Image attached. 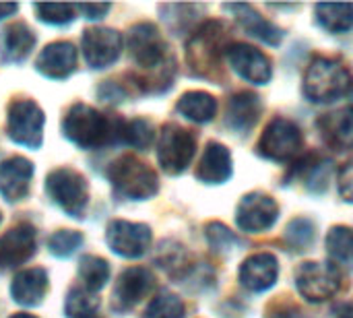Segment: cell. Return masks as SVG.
<instances>
[{
    "mask_svg": "<svg viewBox=\"0 0 353 318\" xmlns=\"http://www.w3.org/2000/svg\"><path fill=\"white\" fill-rule=\"evenodd\" d=\"M62 130L81 149H97L116 141L118 120H110L91 106L74 103L62 120Z\"/></svg>",
    "mask_w": 353,
    "mask_h": 318,
    "instance_id": "obj_1",
    "label": "cell"
},
{
    "mask_svg": "<svg viewBox=\"0 0 353 318\" xmlns=\"http://www.w3.org/2000/svg\"><path fill=\"white\" fill-rule=\"evenodd\" d=\"M228 29L219 21H207L201 25L186 43V60L194 74L211 77V72L219 66L223 52L228 54Z\"/></svg>",
    "mask_w": 353,
    "mask_h": 318,
    "instance_id": "obj_2",
    "label": "cell"
},
{
    "mask_svg": "<svg viewBox=\"0 0 353 318\" xmlns=\"http://www.w3.org/2000/svg\"><path fill=\"white\" fill-rule=\"evenodd\" d=\"M352 77L343 64L333 58L319 56L310 62L304 77V95L314 103H331L345 95L352 87Z\"/></svg>",
    "mask_w": 353,
    "mask_h": 318,
    "instance_id": "obj_3",
    "label": "cell"
},
{
    "mask_svg": "<svg viewBox=\"0 0 353 318\" xmlns=\"http://www.w3.org/2000/svg\"><path fill=\"white\" fill-rule=\"evenodd\" d=\"M110 182L114 190L130 201H147L151 199L157 188V174L134 155H122L118 157L110 168Z\"/></svg>",
    "mask_w": 353,
    "mask_h": 318,
    "instance_id": "obj_4",
    "label": "cell"
},
{
    "mask_svg": "<svg viewBox=\"0 0 353 318\" xmlns=\"http://www.w3.org/2000/svg\"><path fill=\"white\" fill-rule=\"evenodd\" d=\"M48 197L70 217H83L89 203L87 180L72 168H58L46 178Z\"/></svg>",
    "mask_w": 353,
    "mask_h": 318,
    "instance_id": "obj_5",
    "label": "cell"
},
{
    "mask_svg": "<svg viewBox=\"0 0 353 318\" xmlns=\"http://www.w3.org/2000/svg\"><path fill=\"white\" fill-rule=\"evenodd\" d=\"M128 48L134 62L145 70H170L174 60L168 56V46L153 23H137L128 35Z\"/></svg>",
    "mask_w": 353,
    "mask_h": 318,
    "instance_id": "obj_6",
    "label": "cell"
},
{
    "mask_svg": "<svg viewBox=\"0 0 353 318\" xmlns=\"http://www.w3.org/2000/svg\"><path fill=\"white\" fill-rule=\"evenodd\" d=\"M43 112L33 99H14L8 106V137L23 147L37 149L43 141Z\"/></svg>",
    "mask_w": 353,
    "mask_h": 318,
    "instance_id": "obj_7",
    "label": "cell"
},
{
    "mask_svg": "<svg viewBox=\"0 0 353 318\" xmlns=\"http://www.w3.org/2000/svg\"><path fill=\"white\" fill-rule=\"evenodd\" d=\"M194 151H196V141L190 130L178 124L163 126L159 135V143H157V159L163 172L172 176L182 174L190 166Z\"/></svg>",
    "mask_w": 353,
    "mask_h": 318,
    "instance_id": "obj_8",
    "label": "cell"
},
{
    "mask_svg": "<svg viewBox=\"0 0 353 318\" xmlns=\"http://www.w3.org/2000/svg\"><path fill=\"white\" fill-rule=\"evenodd\" d=\"M304 145L300 128L288 118H275L265 128L259 141V153L271 161H290L294 159Z\"/></svg>",
    "mask_w": 353,
    "mask_h": 318,
    "instance_id": "obj_9",
    "label": "cell"
},
{
    "mask_svg": "<svg viewBox=\"0 0 353 318\" xmlns=\"http://www.w3.org/2000/svg\"><path fill=\"white\" fill-rule=\"evenodd\" d=\"M341 273L331 263H302L296 269V288L308 302H325L339 290Z\"/></svg>",
    "mask_w": 353,
    "mask_h": 318,
    "instance_id": "obj_10",
    "label": "cell"
},
{
    "mask_svg": "<svg viewBox=\"0 0 353 318\" xmlns=\"http://www.w3.org/2000/svg\"><path fill=\"white\" fill-rule=\"evenodd\" d=\"M277 217H279V207H277L275 199L269 195H263V192L246 195L240 201L238 211H236L238 228L248 234H259V232L273 228Z\"/></svg>",
    "mask_w": 353,
    "mask_h": 318,
    "instance_id": "obj_11",
    "label": "cell"
},
{
    "mask_svg": "<svg viewBox=\"0 0 353 318\" xmlns=\"http://www.w3.org/2000/svg\"><path fill=\"white\" fill-rule=\"evenodd\" d=\"M105 240L112 252L124 259H139L147 252L151 244V230L145 223L116 219L108 226Z\"/></svg>",
    "mask_w": 353,
    "mask_h": 318,
    "instance_id": "obj_12",
    "label": "cell"
},
{
    "mask_svg": "<svg viewBox=\"0 0 353 318\" xmlns=\"http://www.w3.org/2000/svg\"><path fill=\"white\" fill-rule=\"evenodd\" d=\"M81 48L91 68H105L120 58L122 35L108 27H91L83 33Z\"/></svg>",
    "mask_w": 353,
    "mask_h": 318,
    "instance_id": "obj_13",
    "label": "cell"
},
{
    "mask_svg": "<svg viewBox=\"0 0 353 318\" xmlns=\"http://www.w3.org/2000/svg\"><path fill=\"white\" fill-rule=\"evenodd\" d=\"M155 288V277L149 269L145 267H130L126 269L114 288L112 296V306L118 312H126L134 308L143 298H147Z\"/></svg>",
    "mask_w": 353,
    "mask_h": 318,
    "instance_id": "obj_14",
    "label": "cell"
},
{
    "mask_svg": "<svg viewBox=\"0 0 353 318\" xmlns=\"http://www.w3.org/2000/svg\"><path fill=\"white\" fill-rule=\"evenodd\" d=\"M228 60H230L232 68L242 79H246L254 85H265L271 81V74H273L271 60L261 50H256L254 46L232 43L228 48Z\"/></svg>",
    "mask_w": 353,
    "mask_h": 318,
    "instance_id": "obj_15",
    "label": "cell"
},
{
    "mask_svg": "<svg viewBox=\"0 0 353 318\" xmlns=\"http://www.w3.org/2000/svg\"><path fill=\"white\" fill-rule=\"evenodd\" d=\"M35 255V230L29 223L10 228L0 238V267L14 269Z\"/></svg>",
    "mask_w": 353,
    "mask_h": 318,
    "instance_id": "obj_16",
    "label": "cell"
},
{
    "mask_svg": "<svg viewBox=\"0 0 353 318\" xmlns=\"http://www.w3.org/2000/svg\"><path fill=\"white\" fill-rule=\"evenodd\" d=\"M279 275L277 259L271 252H259L248 257L240 267V284L248 292H267L275 286Z\"/></svg>",
    "mask_w": 353,
    "mask_h": 318,
    "instance_id": "obj_17",
    "label": "cell"
},
{
    "mask_svg": "<svg viewBox=\"0 0 353 318\" xmlns=\"http://www.w3.org/2000/svg\"><path fill=\"white\" fill-rule=\"evenodd\" d=\"M33 163L25 157H8L0 163V195L8 203L23 201L29 195Z\"/></svg>",
    "mask_w": 353,
    "mask_h": 318,
    "instance_id": "obj_18",
    "label": "cell"
},
{
    "mask_svg": "<svg viewBox=\"0 0 353 318\" xmlns=\"http://www.w3.org/2000/svg\"><path fill=\"white\" fill-rule=\"evenodd\" d=\"M77 48L70 41L48 43L35 60V68L48 79H66L77 68Z\"/></svg>",
    "mask_w": 353,
    "mask_h": 318,
    "instance_id": "obj_19",
    "label": "cell"
},
{
    "mask_svg": "<svg viewBox=\"0 0 353 318\" xmlns=\"http://www.w3.org/2000/svg\"><path fill=\"white\" fill-rule=\"evenodd\" d=\"M319 128L327 145L339 151L353 149V108H343L319 118Z\"/></svg>",
    "mask_w": 353,
    "mask_h": 318,
    "instance_id": "obj_20",
    "label": "cell"
},
{
    "mask_svg": "<svg viewBox=\"0 0 353 318\" xmlns=\"http://www.w3.org/2000/svg\"><path fill=\"white\" fill-rule=\"evenodd\" d=\"M261 112H263L261 97L254 95L252 91H242L230 99L225 120L232 130H236L240 135H248L252 130V126L256 124Z\"/></svg>",
    "mask_w": 353,
    "mask_h": 318,
    "instance_id": "obj_21",
    "label": "cell"
},
{
    "mask_svg": "<svg viewBox=\"0 0 353 318\" xmlns=\"http://www.w3.org/2000/svg\"><path fill=\"white\" fill-rule=\"evenodd\" d=\"M48 292V273L43 269H25L14 275L10 296L21 306H37Z\"/></svg>",
    "mask_w": 353,
    "mask_h": 318,
    "instance_id": "obj_22",
    "label": "cell"
},
{
    "mask_svg": "<svg viewBox=\"0 0 353 318\" xmlns=\"http://www.w3.org/2000/svg\"><path fill=\"white\" fill-rule=\"evenodd\" d=\"M196 176L205 184H223L232 176V155L221 143H209L199 163Z\"/></svg>",
    "mask_w": 353,
    "mask_h": 318,
    "instance_id": "obj_23",
    "label": "cell"
},
{
    "mask_svg": "<svg viewBox=\"0 0 353 318\" xmlns=\"http://www.w3.org/2000/svg\"><path fill=\"white\" fill-rule=\"evenodd\" d=\"M225 8L236 12V19L240 21V25L244 27L248 35L259 37L261 41L269 46H279V41L283 39V31L275 27L271 21L263 19L250 4H228Z\"/></svg>",
    "mask_w": 353,
    "mask_h": 318,
    "instance_id": "obj_24",
    "label": "cell"
},
{
    "mask_svg": "<svg viewBox=\"0 0 353 318\" xmlns=\"http://www.w3.org/2000/svg\"><path fill=\"white\" fill-rule=\"evenodd\" d=\"M33 46L35 33L25 23H12L0 35V56L4 62H23Z\"/></svg>",
    "mask_w": 353,
    "mask_h": 318,
    "instance_id": "obj_25",
    "label": "cell"
},
{
    "mask_svg": "<svg viewBox=\"0 0 353 318\" xmlns=\"http://www.w3.org/2000/svg\"><path fill=\"white\" fill-rule=\"evenodd\" d=\"M333 163L329 159L316 157V155H308L306 159H300L294 168V174L300 176V180L304 182V186L312 192H325L329 182H331V168Z\"/></svg>",
    "mask_w": 353,
    "mask_h": 318,
    "instance_id": "obj_26",
    "label": "cell"
},
{
    "mask_svg": "<svg viewBox=\"0 0 353 318\" xmlns=\"http://www.w3.org/2000/svg\"><path fill=\"white\" fill-rule=\"evenodd\" d=\"M178 112L192 120V122H209L213 120L215 112H217V101L211 93H205V91H188L180 97L178 101Z\"/></svg>",
    "mask_w": 353,
    "mask_h": 318,
    "instance_id": "obj_27",
    "label": "cell"
},
{
    "mask_svg": "<svg viewBox=\"0 0 353 318\" xmlns=\"http://www.w3.org/2000/svg\"><path fill=\"white\" fill-rule=\"evenodd\" d=\"M327 252L331 257V265L353 271V230L345 226H337L327 236Z\"/></svg>",
    "mask_w": 353,
    "mask_h": 318,
    "instance_id": "obj_28",
    "label": "cell"
},
{
    "mask_svg": "<svg viewBox=\"0 0 353 318\" xmlns=\"http://www.w3.org/2000/svg\"><path fill=\"white\" fill-rule=\"evenodd\" d=\"M319 25L331 33H345L353 27V4H316Z\"/></svg>",
    "mask_w": 353,
    "mask_h": 318,
    "instance_id": "obj_29",
    "label": "cell"
},
{
    "mask_svg": "<svg viewBox=\"0 0 353 318\" xmlns=\"http://www.w3.org/2000/svg\"><path fill=\"white\" fill-rule=\"evenodd\" d=\"M155 139L153 126L143 120V118H134V120H118V132H116V141L126 143L130 147L137 149H147Z\"/></svg>",
    "mask_w": 353,
    "mask_h": 318,
    "instance_id": "obj_30",
    "label": "cell"
},
{
    "mask_svg": "<svg viewBox=\"0 0 353 318\" xmlns=\"http://www.w3.org/2000/svg\"><path fill=\"white\" fill-rule=\"evenodd\" d=\"M79 277L85 284V290L99 292L110 281V265L101 257L85 255L79 265Z\"/></svg>",
    "mask_w": 353,
    "mask_h": 318,
    "instance_id": "obj_31",
    "label": "cell"
},
{
    "mask_svg": "<svg viewBox=\"0 0 353 318\" xmlns=\"http://www.w3.org/2000/svg\"><path fill=\"white\" fill-rule=\"evenodd\" d=\"M157 265L161 269H165L172 277H184L190 271V261H188V252L184 250V246L176 244V242H163L159 246L157 252Z\"/></svg>",
    "mask_w": 353,
    "mask_h": 318,
    "instance_id": "obj_32",
    "label": "cell"
},
{
    "mask_svg": "<svg viewBox=\"0 0 353 318\" xmlns=\"http://www.w3.org/2000/svg\"><path fill=\"white\" fill-rule=\"evenodd\" d=\"M143 318H184V302L170 292H161L151 300Z\"/></svg>",
    "mask_w": 353,
    "mask_h": 318,
    "instance_id": "obj_33",
    "label": "cell"
},
{
    "mask_svg": "<svg viewBox=\"0 0 353 318\" xmlns=\"http://www.w3.org/2000/svg\"><path fill=\"white\" fill-rule=\"evenodd\" d=\"M97 306H99V300L93 296V292L89 290H70L68 292V298H66V317L68 318H81L85 315H91V312H97Z\"/></svg>",
    "mask_w": 353,
    "mask_h": 318,
    "instance_id": "obj_34",
    "label": "cell"
},
{
    "mask_svg": "<svg viewBox=\"0 0 353 318\" xmlns=\"http://www.w3.org/2000/svg\"><path fill=\"white\" fill-rule=\"evenodd\" d=\"M83 244V236L74 230H60L56 234L50 236L48 240V248L54 257L58 259H68L72 257Z\"/></svg>",
    "mask_w": 353,
    "mask_h": 318,
    "instance_id": "obj_35",
    "label": "cell"
},
{
    "mask_svg": "<svg viewBox=\"0 0 353 318\" xmlns=\"http://www.w3.org/2000/svg\"><path fill=\"white\" fill-rule=\"evenodd\" d=\"M285 240L294 250H306L314 240V223L306 217L294 219L285 230Z\"/></svg>",
    "mask_w": 353,
    "mask_h": 318,
    "instance_id": "obj_36",
    "label": "cell"
},
{
    "mask_svg": "<svg viewBox=\"0 0 353 318\" xmlns=\"http://www.w3.org/2000/svg\"><path fill=\"white\" fill-rule=\"evenodd\" d=\"M74 8L72 4H35V12L43 23L50 25H64L74 19Z\"/></svg>",
    "mask_w": 353,
    "mask_h": 318,
    "instance_id": "obj_37",
    "label": "cell"
},
{
    "mask_svg": "<svg viewBox=\"0 0 353 318\" xmlns=\"http://www.w3.org/2000/svg\"><path fill=\"white\" fill-rule=\"evenodd\" d=\"M205 234H207L209 244H211L215 250H228V248H232V246H238V244H240L238 236H236L234 232H230L225 226L217 223V221L209 223V226H207V230H205Z\"/></svg>",
    "mask_w": 353,
    "mask_h": 318,
    "instance_id": "obj_38",
    "label": "cell"
},
{
    "mask_svg": "<svg viewBox=\"0 0 353 318\" xmlns=\"http://www.w3.org/2000/svg\"><path fill=\"white\" fill-rule=\"evenodd\" d=\"M337 182H339V192H341V197H343L345 201L353 203V161L352 163H347V166L341 170Z\"/></svg>",
    "mask_w": 353,
    "mask_h": 318,
    "instance_id": "obj_39",
    "label": "cell"
},
{
    "mask_svg": "<svg viewBox=\"0 0 353 318\" xmlns=\"http://www.w3.org/2000/svg\"><path fill=\"white\" fill-rule=\"evenodd\" d=\"M77 8L85 14V19H101L112 6L110 4H81Z\"/></svg>",
    "mask_w": 353,
    "mask_h": 318,
    "instance_id": "obj_40",
    "label": "cell"
},
{
    "mask_svg": "<svg viewBox=\"0 0 353 318\" xmlns=\"http://www.w3.org/2000/svg\"><path fill=\"white\" fill-rule=\"evenodd\" d=\"M269 318H306L304 312H300L296 306H279L271 312Z\"/></svg>",
    "mask_w": 353,
    "mask_h": 318,
    "instance_id": "obj_41",
    "label": "cell"
},
{
    "mask_svg": "<svg viewBox=\"0 0 353 318\" xmlns=\"http://www.w3.org/2000/svg\"><path fill=\"white\" fill-rule=\"evenodd\" d=\"M335 318H353V302L339 304L335 308Z\"/></svg>",
    "mask_w": 353,
    "mask_h": 318,
    "instance_id": "obj_42",
    "label": "cell"
},
{
    "mask_svg": "<svg viewBox=\"0 0 353 318\" xmlns=\"http://www.w3.org/2000/svg\"><path fill=\"white\" fill-rule=\"evenodd\" d=\"M19 10V4H0V19L10 17Z\"/></svg>",
    "mask_w": 353,
    "mask_h": 318,
    "instance_id": "obj_43",
    "label": "cell"
},
{
    "mask_svg": "<svg viewBox=\"0 0 353 318\" xmlns=\"http://www.w3.org/2000/svg\"><path fill=\"white\" fill-rule=\"evenodd\" d=\"M10 318H35V317H31V315H25V312H19V315H12Z\"/></svg>",
    "mask_w": 353,
    "mask_h": 318,
    "instance_id": "obj_44",
    "label": "cell"
},
{
    "mask_svg": "<svg viewBox=\"0 0 353 318\" xmlns=\"http://www.w3.org/2000/svg\"><path fill=\"white\" fill-rule=\"evenodd\" d=\"M347 97H350V101H352V108H353V83H352V87H350V91H347Z\"/></svg>",
    "mask_w": 353,
    "mask_h": 318,
    "instance_id": "obj_45",
    "label": "cell"
},
{
    "mask_svg": "<svg viewBox=\"0 0 353 318\" xmlns=\"http://www.w3.org/2000/svg\"><path fill=\"white\" fill-rule=\"evenodd\" d=\"M81 318H101L97 312H91V315H85V317H81Z\"/></svg>",
    "mask_w": 353,
    "mask_h": 318,
    "instance_id": "obj_46",
    "label": "cell"
},
{
    "mask_svg": "<svg viewBox=\"0 0 353 318\" xmlns=\"http://www.w3.org/2000/svg\"><path fill=\"white\" fill-rule=\"evenodd\" d=\"M0 221H2V215H0Z\"/></svg>",
    "mask_w": 353,
    "mask_h": 318,
    "instance_id": "obj_47",
    "label": "cell"
}]
</instances>
